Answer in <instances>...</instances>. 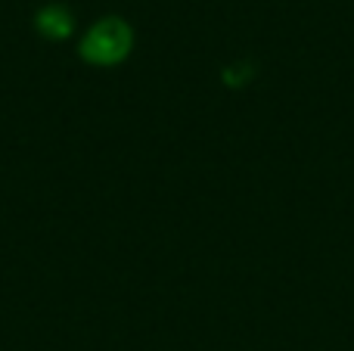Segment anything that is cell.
<instances>
[{
    "label": "cell",
    "mask_w": 354,
    "mask_h": 351,
    "mask_svg": "<svg viewBox=\"0 0 354 351\" xmlns=\"http://www.w3.org/2000/svg\"><path fill=\"white\" fill-rule=\"evenodd\" d=\"M131 50V31L118 19H103L97 22L81 41V53L84 59L100 62V66H112V62L124 59Z\"/></svg>",
    "instance_id": "cell-1"
},
{
    "label": "cell",
    "mask_w": 354,
    "mask_h": 351,
    "mask_svg": "<svg viewBox=\"0 0 354 351\" xmlns=\"http://www.w3.org/2000/svg\"><path fill=\"white\" fill-rule=\"evenodd\" d=\"M37 28L47 37H66L72 31V19H68V12L62 6H44L37 12Z\"/></svg>",
    "instance_id": "cell-2"
}]
</instances>
